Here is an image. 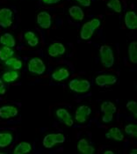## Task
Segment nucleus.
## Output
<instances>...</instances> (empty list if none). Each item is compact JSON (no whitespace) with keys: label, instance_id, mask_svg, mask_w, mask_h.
Segmentation results:
<instances>
[{"label":"nucleus","instance_id":"3","mask_svg":"<svg viewBox=\"0 0 137 154\" xmlns=\"http://www.w3.org/2000/svg\"><path fill=\"white\" fill-rule=\"evenodd\" d=\"M65 136L62 133H54V134H47L43 138V146L47 149L53 148L56 143H62L65 142Z\"/></svg>","mask_w":137,"mask_h":154},{"label":"nucleus","instance_id":"29","mask_svg":"<svg viewBox=\"0 0 137 154\" xmlns=\"http://www.w3.org/2000/svg\"><path fill=\"white\" fill-rule=\"evenodd\" d=\"M52 45H53V47L56 48V52L58 53V56H62V55H63L65 53L66 49H65V47H64V45L62 43H61V42H55Z\"/></svg>","mask_w":137,"mask_h":154},{"label":"nucleus","instance_id":"18","mask_svg":"<svg viewBox=\"0 0 137 154\" xmlns=\"http://www.w3.org/2000/svg\"><path fill=\"white\" fill-rule=\"evenodd\" d=\"M94 31H95V29L92 27V26L90 23V21L84 23L83 25L82 29H81V32H80L81 38L83 40H88V39H90L91 36L93 35Z\"/></svg>","mask_w":137,"mask_h":154},{"label":"nucleus","instance_id":"20","mask_svg":"<svg viewBox=\"0 0 137 154\" xmlns=\"http://www.w3.org/2000/svg\"><path fill=\"white\" fill-rule=\"evenodd\" d=\"M0 43L5 47H9L12 48L16 45V41L11 34L5 33L0 37Z\"/></svg>","mask_w":137,"mask_h":154},{"label":"nucleus","instance_id":"19","mask_svg":"<svg viewBox=\"0 0 137 154\" xmlns=\"http://www.w3.org/2000/svg\"><path fill=\"white\" fill-rule=\"evenodd\" d=\"M32 151V144L26 142H20L18 143L14 150L13 153L14 154H26L29 153Z\"/></svg>","mask_w":137,"mask_h":154},{"label":"nucleus","instance_id":"12","mask_svg":"<svg viewBox=\"0 0 137 154\" xmlns=\"http://www.w3.org/2000/svg\"><path fill=\"white\" fill-rule=\"evenodd\" d=\"M5 66L9 70L20 71L23 67V62L17 57H10L9 59L5 61Z\"/></svg>","mask_w":137,"mask_h":154},{"label":"nucleus","instance_id":"8","mask_svg":"<svg viewBox=\"0 0 137 154\" xmlns=\"http://www.w3.org/2000/svg\"><path fill=\"white\" fill-rule=\"evenodd\" d=\"M95 82L99 86L104 87V86H106V85H114L117 82V78L114 75H107V74L99 75L95 79Z\"/></svg>","mask_w":137,"mask_h":154},{"label":"nucleus","instance_id":"9","mask_svg":"<svg viewBox=\"0 0 137 154\" xmlns=\"http://www.w3.org/2000/svg\"><path fill=\"white\" fill-rule=\"evenodd\" d=\"M37 23L43 29L49 28L52 24L51 15L47 12H41L37 15Z\"/></svg>","mask_w":137,"mask_h":154},{"label":"nucleus","instance_id":"7","mask_svg":"<svg viewBox=\"0 0 137 154\" xmlns=\"http://www.w3.org/2000/svg\"><path fill=\"white\" fill-rule=\"evenodd\" d=\"M19 110L13 105H3L0 107V118L11 119L18 116Z\"/></svg>","mask_w":137,"mask_h":154},{"label":"nucleus","instance_id":"6","mask_svg":"<svg viewBox=\"0 0 137 154\" xmlns=\"http://www.w3.org/2000/svg\"><path fill=\"white\" fill-rule=\"evenodd\" d=\"M91 114V109L90 107L85 105H82L78 107L75 112V120L79 123H84L87 122Z\"/></svg>","mask_w":137,"mask_h":154},{"label":"nucleus","instance_id":"23","mask_svg":"<svg viewBox=\"0 0 137 154\" xmlns=\"http://www.w3.org/2000/svg\"><path fill=\"white\" fill-rule=\"evenodd\" d=\"M128 56L129 60L133 63H137V42H132L128 47Z\"/></svg>","mask_w":137,"mask_h":154},{"label":"nucleus","instance_id":"30","mask_svg":"<svg viewBox=\"0 0 137 154\" xmlns=\"http://www.w3.org/2000/svg\"><path fill=\"white\" fill-rule=\"evenodd\" d=\"M47 53H48V55L50 56V57H58V53L56 52V48L53 47V45L51 44L48 48H47Z\"/></svg>","mask_w":137,"mask_h":154},{"label":"nucleus","instance_id":"24","mask_svg":"<svg viewBox=\"0 0 137 154\" xmlns=\"http://www.w3.org/2000/svg\"><path fill=\"white\" fill-rule=\"evenodd\" d=\"M101 111L104 114L114 115L116 113V107L111 101H105L101 104Z\"/></svg>","mask_w":137,"mask_h":154},{"label":"nucleus","instance_id":"28","mask_svg":"<svg viewBox=\"0 0 137 154\" xmlns=\"http://www.w3.org/2000/svg\"><path fill=\"white\" fill-rule=\"evenodd\" d=\"M126 108L134 115V116L136 118L137 116V102L136 101H134V100H131V101H128L126 105Z\"/></svg>","mask_w":137,"mask_h":154},{"label":"nucleus","instance_id":"21","mask_svg":"<svg viewBox=\"0 0 137 154\" xmlns=\"http://www.w3.org/2000/svg\"><path fill=\"white\" fill-rule=\"evenodd\" d=\"M106 137L108 138H112L116 141H122L124 140V135L122 134L121 131L117 128V127H114L112 129H110L109 131L106 133Z\"/></svg>","mask_w":137,"mask_h":154},{"label":"nucleus","instance_id":"17","mask_svg":"<svg viewBox=\"0 0 137 154\" xmlns=\"http://www.w3.org/2000/svg\"><path fill=\"white\" fill-rule=\"evenodd\" d=\"M13 141V136L11 132H0V148H6Z\"/></svg>","mask_w":137,"mask_h":154},{"label":"nucleus","instance_id":"37","mask_svg":"<svg viewBox=\"0 0 137 154\" xmlns=\"http://www.w3.org/2000/svg\"><path fill=\"white\" fill-rule=\"evenodd\" d=\"M130 153H131V154H136L137 151H136V150H133V151H131V152H130Z\"/></svg>","mask_w":137,"mask_h":154},{"label":"nucleus","instance_id":"16","mask_svg":"<svg viewBox=\"0 0 137 154\" xmlns=\"http://www.w3.org/2000/svg\"><path fill=\"white\" fill-rule=\"evenodd\" d=\"M19 78H20V73L18 72V71H13V70L5 71L2 75L3 81L7 84L15 82L16 80L19 79Z\"/></svg>","mask_w":137,"mask_h":154},{"label":"nucleus","instance_id":"15","mask_svg":"<svg viewBox=\"0 0 137 154\" xmlns=\"http://www.w3.org/2000/svg\"><path fill=\"white\" fill-rule=\"evenodd\" d=\"M68 13H69V16L74 20H77V21H81L84 18V12L82 10V8L78 6V5H74V6L69 7Z\"/></svg>","mask_w":137,"mask_h":154},{"label":"nucleus","instance_id":"11","mask_svg":"<svg viewBox=\"0 0 137 154\" xmlns=\"http://www.w3.org/2000/svg\"><path fill=\"white\" fill-rule=\"evenodd\" d=\"M126 26L129 29L135 30L137 28V15L136 13L133 11L127 12L125 14L124 18Z\"/></svg>","mask_w":137,"mask_h":154},{"label":"nucleus","instance_id":"32","mask_svg":"<svg viewBox=\"0 0 137 154\" xmlns=\"http://www.w3.org/2000/svg\"><path fill=\"white\" fill-rule=\"evenodd\" d=\"M90 23L94 29H97L100 26V20L99 19H92L91 20H90Z\"/></svg>","mask_w":137,"mask_h":154},{"label":"nucleus","instance_id":"4","mask_svg":"<svg viewBox=\"0 0 137 154\" xmlns=\"http://www.w3.org/2000/svg\"><path fill=\"white\" fill-rule=\"evenodd\" d=\"M27 68L31 73L35 75H42L47 70L44 62L38 57H34L29 60L27 63Z\"/></svg>","mask_w":137,"mask_h":154},{"label":"nucleus","instance_id":"22","mask_svg":"<svg viewBox=\"0 0 137 154\" xmlns=\"http://www.w3.org/2000/svg\"><path fill=\"white\" fill-rule=\"evenodd\" d=\"M24 39H25L26 42L29 46H31V47H35V46H37L39 44V39H38V37L32 31H28V32L25 33Z\"/></svg>","mask_w":137,"mask_h":154},{"label":"nucleus","instance_id":"27","mask_svg":"<svg viewBox=\"0 0 137 154\" xmlns=\"http://www.w3.org/2000/svg\"><path fill=\"white\" fill-rule=\"evenodd\" d=\"M125 132L126 134H127L128 136L130 137H136L137 136V126L136 124H133V123H130V124H127L125 127Z\"/></svg>","mask_w":137,"mask_h":154},{"label":"nucleus","instance_id":"13","mask_svg":"<svg viewBox=\"0 0 137 154\" xmlns=\"http://www.w3.org/2000/svg\"><path fill=\"white\" fill-rule=\"evenodd\" d=\"M69 71L68 69L66 68H60V69H57L56 71H54L51 75V78L53 80L56 81V82H61V81H63L65 79H67L68 77H69Z\"/></svg>","mask_w":137,"mask_h":154},{"label":"nucleus","instance_id":"31","mask_svg":"<svg viewBox=\"0 0 137 154\" xmlns=\"http://www.w3.org/2000/svg\"><path fill=\"white\" fill-rule=\"evenodd\" d=\"M114 119V115H110V114H104L102 116V122H112Z\"/></svg>","mask_w":137,"mask_h":154},{"label":"nucleus","instance_id":"2","mask_svg":"<svg viewBox=\"0 0 137 154\" xmlns=\"http://www.w3.org/2000/svg\"><path fill=\"white\" fill-rule=\"evenodd\" d=\"M68 87L71 91L76 92L78 94L87 93L91 88V83L87 79H75L69 81Z\"/></svg>","mask_w":137,"mask_h":154},{"label":"nucleus","instance_id":"14","mask_svg":"<svg viewBox=\"0 0 137 154\" xmlns=\"http://www.w3.org/2000/svg\"><path fill=\"white\" fill-rule=\"evenodd\" d=\"M78 150L81 153L84 154H92L94 153V148L89 143V142L85 138L80 139L78 143Z\"/></svg>","mask_w":137,"mask_h":154},{"label":"nucleus","instance_id":"34","mask_svg":"<svg viewBox=\"0 0 137 154\" xmlns=\"http://www.w3.org/2000/svg\"><path fill=\"white\" fill-rule=\"evenodd\" d=\"M76 1L84 7H89L91 5V0H76Z\"/></svg>","mask_w":137,"mask_h":154},{"label":"nucleus","instance_id":"10","mask_svg":"<svg viewBox=\"0 0 137 154\" xmlns=\"http://www.w3.org/2000/svg\"><path fill=\"white\" fill-rule=\"evenodd\" d=\"M56 115L57 117L61 120V122H62L65 125H67V126H72L73 125L74 122L72 120V116L67 109L59 108L56 110Z\"/></svg>","mask_w":137,"mask_h":154},{"label":"nucleus","instance_id":"25","mask_svg":"<svg viewBox=\"0 0 137 154\" xmlns=\"http://www.w3.org/2000/svg\"><path fill=\"white\" fill-rule=\"evenodd\" d=\"M13 55H14V51L11 48L5 47V46L0 48V60L5 61L11 57Z\"/></svg>","mask_w":137,"mask_h":154},{"label":"nucleus","instance_id":"5","mask_svg":"<svg viewBox=\"0 0 137 154\" xmlns=\"http://www.w3.org/2000/svg\"><path fill=\"white\" fill-rule=\"evenodd\" d=\"M13 12L9 8L0 9V26L6 28L12 25Z\"/></svg>","mask_w":137,"mask_h":154},{"label":"nucleus","instance_id":"35","mask_svg":"<svg viewBox=\"0 0 137 154\" xmlns=\"http://www.w3.org/2000/svg\"><path fill=\"white\" fill-rule=\"evenodd\" d=\"M61 0H42V2L44 4H47V5H50V4H56L59 3Z\"/></svg>","mask_w":137,"mask_h":154},{"label":"nucleus","instance_id":"33","mask_svg":"<svg viewBox=\"0 0 137 154\" xmlns=\"http://www.w3.org/2000/svg\"><path fill=\"white\" fill-rule=\"evenodd\" d=\"M6 92V86L5 85V82L3 81V79L0 78V95H4Z\"/></svg>","mask_w":137,"mask_h":154},{"label":"nucleus","instance_id":"36","mask_svg":"<svg viewBox=\"0 0 137 154\" xmlns=\"http://www.w3.org/2000/svg\"><path fill=\"white\" fill-rule=\"evenodd\" d=\"M104 154H114V152H112V151H105Z\"/></svg>","mask_w":137,"mask_h":154},{"label":"nucleus","instance_id":"26","mask_svg":"<svg viewBox=\"0 0 137 154\" xmlns=\"http://www.w3.org/2000/svg\"><path fill=\"white\" fill-rule=\"evenodd\" d=\"M107 7H109L110 9L114 10L115 12H121L122 11V7H121V3L120 0H110V2L107 4Z\"/></svg>","mask_w":137,"mask_h":154},{"label":"nucleus","instance_id":"1","mask_svg":"<svg viewBox=\"0 0 137 154\" xmlns=\"http://www.w3.org/2000/svg\"><path fill=\"white\" fill-rule=\"evenodd\" d=\"M99 54L103 65L105 68L113 67L114 63V56L112 48L108 45H102L99 48Z\"/></svg>","mask_w":137,"mask_h":154}]
</instances>
